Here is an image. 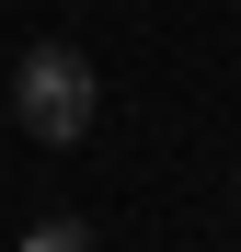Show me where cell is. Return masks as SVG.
<instances>
[{"label":"cell","instance_id":"cell-2","mask_svg":"<svg viewBox=\"0 0 241 252\" xmlns=\"http://www.w3.org/2000/svg\"><path fill=\"white\" fill-rule=\"evenodd\" d=\"M23 252H92V218H34Z\"/></svg>","mask_w":241,"mask_h":252},{"label":"cell","instance_id":"cell-1","mask_svg":"<svg viewBox=\"0 0 241 252\" xmlns=\"http://www.w3.org/2000/svg\"><path fill=\"white\" fill-rule=\"evenodd\" d=\"M92 115H103V69L80 58L69 34L23 46V69H12V126H23V138L69 149V138H92Z\"/></svg>","mask_w":241,"mask_h":252}]
</instances>
